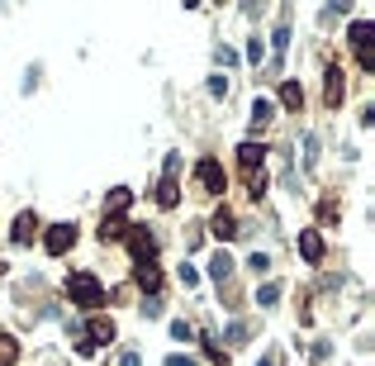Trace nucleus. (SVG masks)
Instances as JSON below:
<instances>
[{"mask_svg": "<svg viewBox=\"0 0 375 366\" xmlns=\"http://www.w3.org/2000/svg\"><path fill=\"white\" fill-rule=\"evenodd\" d=\"M237 162H242V172H247V176H257V167L266 162V148H262V143H252V138H247V143L237 148Z\"/></svg>", "mask_w": 375, "mask_h": 366, "instance_id": "obj_6", "label": "nucleus"}, {"mask_svg": "<svg viewBox=\"0 0 375 366\" xmlns=\"http://www.w3.org/2000/svg\"><path fill=\"white\" fill-rule=\"evenodd\" d=\"M247 267L257 271V276H266V271H271V257H266V253H252V257H247Z\"/></svg>", "mask_w": 375, "mask_h": 366, "instance_id": "obj_23", "label": "nucleus"}, {"mask_svg": "<svg viewBox=\"0 0 375 366\" xmlns=\"http://www.w3.org/2000/svg\"><path fill=\"white\" fill-rule=\"evenodd\" d=\"M209 233H214V238H219V243H228V238H237L242 228H237V223H233V214H228V209H219V214L209 219Z\"/></svg>", "mask_w": 375, "mask_h": 366, "instance_id": "obj_7", "label": "nucleus"}, {"mask_svg": "<svg viewBox=\"0 0 375 366\" xmlns=\"http://www.w3.org/2000/svg\"><path fill=\"white\" fill-rule=\"evenodd\" d=\"M257 366H276V362H271V357H262V362H257Z\"/></svg>", "mask_w": 375, "mask_h": 366, "instance_id": "obj_35", "label": "nucleus"}, {"mask_svg": "<svg viewBox=\"0 0 375 366\" xmlns=\"http://www.w3.org/2000/svg\"><path fill=\"white\" fill-rule=\"evenodd\" d=\"M128 200H133V191H124V186H114V191L105 195V219H124Z\"/></svg>", "mask_w": 375, "mask_h": 366, "instance_id": "obj_10", "label": "nucleus"}, {"mask_svg": "<svg viewBox=\"0 0 375 366\" xmlns=\"http://www.w3.org/2000/svg\"><path fill=\"white\" fill-rule=\"evenodd\" d=\"M86 338H91V348H100V343H114V318L95 314V318H91V328H86Z\"/></svg>", "mask_w": 375, "mask_h": 366, "instance_id": "obj_9", "label": "nucleus"}, {"mask_svg": "<svg viewBox=\"0 0 375 366\" xmlns=\"http://www.w3.org/2000/svg\"><path fill=\"white\" fill-rule=\"evenodd\" d=\"M357 62H361V72H375V48H366V52H357Z\"/></svg>", "mask_w": 375, "mask_h": 366, "instance_id": "obj_30", "label": "nucleus"}, {"mask_svg": "<svg viewBox=\"0 0 375 366\" xmlns=\"http://www.w3.org/2000/svg\"><path fill=\"white\" fill-rule=\"evenodd\" d=\"M119 366H142V357H138V352H124V357H119Z\"/></svg>", "mask_w": 375, "mask_h": 366, "instance_id": "obj_34", "label": "nucleus"}, {"mask_svg": "<svg viewBox=\"0 0 375 366\" xmlns=\"http://www.w3.org/2000/svg\"><path fill=\"white\" fill-rule=\"evenodd\" d=\"M204 352H209V362L228 366V357H223V348H219V343H214V338H204Z\"/></svg>", "mask_w": 375, "mask_h": 366, "instance_id": "obj_24", "label": "nucleus"}, {"mask_svg": "<svg viewBox=\"0 0 375 366\" xmlns=\"http://www.w3.org/2000/svg\"><path fill=\"white\" fill-rule=\"evenodd\" d=\"M67 295L77 304H86V309H95V304L105 300V286L95 281L91 271H72V276H67Z\"/></svg>", "mask_w": 375, "mask_h": 366, "instance_id": "obj_1", "label": "nucleus"}, {"mask_svg": "<svg viewBox=\"0 0 375 366\" xmlns=\"http://www.w3.org/2000/svg\"><path fill=\"white\" fill-rule=\"evenodd\" d=\"M276 300H281V286H276V281H266V286L257 290V304H262V309H271Z\"/></svg>", "mask_w": 375, "mask_h": 366, "instance_id": "obj_20", "label": "nucleus"}, {"mask_svg": "<svg viewBox=\"0 0 375 366\" xmlns=\"http://www.w3.org/2000/svg\"><path fill=\"white\" fill-rule=\"evenodd\" d=\"M167 366H200V362H195V357H186V352H172V357H167Z\"/></svg>", "mask_w": 375, "mask_h": 366, "instance_id": "obj_33", "label": "nucleus"}, {"mask_svg": "<svg viewBox=\"0 0 375 366\" xmlns=\"http://www.w3.org/2000/svg\"><path fill=\"white\" fill-rule=\"evenodd\" d=\"M271 119H276V100H257V105H252V128H257V133H262L266 124H271Z\"/></svg>", "mask_w": 375, "mask_h": 366, "instance_id": "obj_15", "label": "nucleus"}, {"mask_svg": "<svg viewBox=\"0 0 375 366\" xmlns=\"http://www.w3.org/2000/svg\"><path fill=\"white\" fill-rule=\"evenodd\" d=\"M162 176H181V152H172V157H167V167H162Z\"/></svg>", "mask_w": 375, "mask_h": 366, "instance_id": "obj_32", "label": "nucleus"}, {"mask_svg": "<svg viewBox=\"0 0 375 366\" xmlns=\"http://www.w3.org/2000/svg\"><path fill=\"white\" fill-rule=\"evenodd\" d=\"M209 276H214V281L223 286V281L233 276V257H228V253H214V262H209Z\"/></svg>", "mask_w": 375, "mask_h": 366, "instance_id": "obj_17", "label": "nucleus"}, {"mask_svg": "<svg viewBox=\"0 0 375 366\" xmlns=\"http://www.w3.org/2000/svg\"><path fill=\"white\" fill-rule=\"evenodd\" d=\"M347 38H352V48H357V52L375 48V24H371V19H357V24H352V33H347Z\"/></svg>", "mask_w": 375, "mask_h": 366, "instance_id": "obj_8", "label": "nucleus"}, {"mask_svg": "<svg viewBox=\"0 0 375 366\" xmlns=\"http://www.w3.org/2000/svg\"><path fill=\"white\" fill-rule=\"evenodd\" d=\"M313 152H318V138L309 133V138H304V167H313Z\"/></svg>", "mask_w": 375, "mask_h": 366, "instance_id": "obj_31", "label": "nucleus"}, {"mask_svg": "<svg viewBox=\"0 0 375 366\" xmlns=\"http://www.w3.org/2000/svg\"><path fill=\"white\" fill-rule=\"evenodd\" d=\"M281 105L285 110H299V105H304V86H299V81H285L281 86Z\"/></svg>", "mask_w": 375, "mask_h": 366, "instance_id": "obj_16", "label": "nucleus"}, {"mask_svg": "<svg viewBox=\"0 0 375 366\" xmlns=\"http://www.w3.org/2000/svg\"><path fill=\"white\" fill-rule=\"evenodd\" d=\"M172 338H176V343H190V338H195V328H190L186 318H176V323H172Z\"/></svg>", "mask_w": 375, "mask_h": 366, "instance_id": "obj_22", "label": "nucleus"}, {"mask_svg": "<svg viewBox=\"0 0 375 366\" xmlns=\"http://www.w3.org/2000/svg\"><path fill=\"white\" fill-rule=\"evenodd\" d=\"M271 48H276V62H281L285 48H290V24H276V33H271Z\"/></svg>", "mask_w": 375, "mask_h": 366, "instance_id": "obj_19", "label": "nucleus"}, {"mask_svg": "<svg viewBox=\"0 0 375 366\" xmlns=\"http://www.w3.org/2000/svg\"><path fill=\"white\" fill-rule=\"evenodd\" d=\"M72 243H77V223H47V233H43L47 257H62Z\"/></svg>", "mask_w": 375, "mask_h": 366, "instance_id": "obj_3", "label": "nucleus"}, {"mask_svg": "<svg viewBox=\"0 0 375 366\" xmlns=\"http://www.w3.org/2000/svg\"><path fill=\"white\" fill-rule=\"evenodd\" d=\"M157 205H162V209L181 205V186H176V176H162V186H157Z\"/></svg>", "mask_w": 375, "mask_h": 366, "instance_id": "obj_13", "label": "nucleus"}, {"mask_svg": "<svg viewBox=\"0 0 375 366\" xmlns=\"http://www.w3.org/2000/svg\"><path fill=\"white\" fill-rule=\"evenodd\" d=\"M242 338H247V323H228V343H233V348L242 343Z\"/></svg>", "mask_w": 375, "mask_h": 366, "instance_id": "obj_29", "label": "nucleus"}, {"mask_svg": "<svg viewBox=\"0 0 375 366\" xmlns=\"http://www.w3.org/2000/svg\"><path fill=\"white\" fill-rule=\"evenodd\" d=\"M133 281H138L147 295H157V290H162V271H157V262H138V267H133Z\"/></svg>", "mask_w": 375, "mask_h": 366, "instance_id": "obj_5", "label": "nucleus"}, {"mask_svg": "<svg viewBox=\"0 0 375 366\" xmlns=\"http://www.w3.org/2000/svg\"><path fill=\"white\" fill-rule=\"evenodd\" d=\"M209 96H228V81H223V77H209Z\"/></svg>", "mask_w": 375, "mask_h": 366, "instance_id": "obj_27", "label": "nucleus"}, {"mask_svg": "<svg viewBox=\"0 0 375 366\" xmlns=\"http://www.w3.org/2000/svg\"><path fill=\"white\" fill-rule=\"evenodd\" d=\"M342 96H347L342 67H328V86H323V100H328V105H342Z\"/></svg>", "mask_w": 375, "mask_h": 366, "instance_id": "obj_12", "label": "nucleus"}, {"mask_svg": "<svg viewBox=\"0 0 375 366\" xmlns=\"http://www.w3.org/2000/svg\"><path fill=\"white\" fill-rule=\"evenodd\" d=\"M142 314H147V318H162V300H157V295H147V300H142Z\"/></svg>", "mask_w": 375, "mask_h": 366, "instance_id": "obj_26", "label": "nucleus"}, {"mask_svg": "<svg viewBox=\"0 0 375 366\" xmlns=\"http://www.w3.org/2000/svg\"><path fill=\"white\" fill-rule=\"evenodd\" d=\"M124 238H128V248H133V257H138V262H152V253H157V238L147 233V228H128Z\"/></svg>", "mask_w": 375, "mask_h": 366, "instance_id": "obj_4", "label": "nucleus"}, {"mask_svg": "<svg viewBox=\"0 0 375 366\" xmlns=\"http://www.w3.org/2000/svg\"><path fill=\"white\" fill-rule=\"evenodd\" d=\"M195 176H200V186L209 195H223V191H228V176H223V167L214 157H200V162H195Z\"/></svg>", "mask_w": 375, "mask_h": 366, "instance_id": "obj_2", "label": "nucleus"}, {"mask_svg": "<svg viewBox=\"0 0 375 366\" xmlns=\"http://www.w3.org/2000/svg\"><path fill=\"white\" fill-rule=\"evenodd\" d=\"M262 57H266V43H262V38H252V43H247V62H262Z\"/></svg>", "mask_w": 375, "mask_h": 366, "instance_id": "obj_25", "label": "nucleus"}, {"mask_svg": "<svg viewBox=\"0 0 375 366\" xmlns=\"http://www.w3.org/2000/svg\"><path fill=\"white\" fill-rule=\"evenodd\" d=\"M299 253H304V262H323V238L313 228H299Z\"/></svg>", "mask_w": 375, "mask_h": 366, "instance_id": "obj_11", "label": "nucleus"}, {"mask_svg": "<svg viewBox=\"0 0 375 366\" xmlns=\"http://www.w3.org/2000/svg\"><path fill=\"white\" fill-rule=\"evenodd\" d=\"M181 286H200V271H195V267H181Z\"/></svg>", "mask_w": 375, "mask_h": 366, "instance_id": "obj_28", "label": "nucleus"}, {"mask_svg": "<svg viewBox=\"0 0 375 366\" xmlns=\"http://www.w3.org/2000/svg\"><path fill=\"white\" fill-rule=\"evenodd\" d=\"M124 233H128L124 219H105V228H100V238H105V243H110V238H124Z\"/></svg>", "mask_w": 375, "mask_h": 366, "instance_id": "obj_21", "label": "nucleus"}, {"mask_svg": "<svg viewBox=\"0 0 375 366\" xmlns=\"http://www.w3.org/2000/svg\"><path fill=\"white\" fill-rule=\"evenodd\" d=\"M33 233H38V219H33V214H19V219H15V233H10V238H15L19 248H29Z\"/></svg>", "mask_w": 375, "mask_h": 366, "instance_id": "obj_14", "label": "nucleus"}, {"mask_svg": "<svg viewBox=\"0 0 375 366\" xmlns=\"http://www.w3.org/2000/svg\"><path fill=\"white\" fill-rule=\"evenodd\" d=\"M19 362V343L10 333H0V366H15Z\"/></svg>", "mask_w": 375, "mask_h": 366, "instance_id": "obj_18", "label": "nucleus"}]
</instances>
